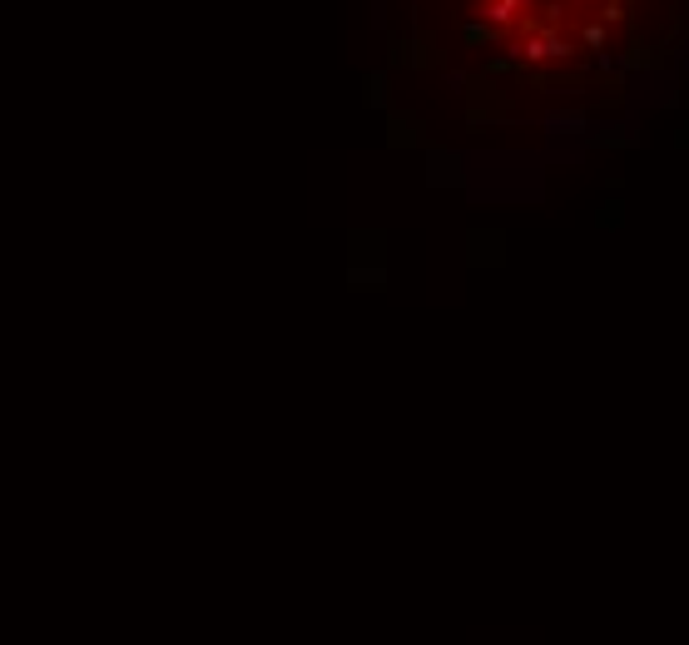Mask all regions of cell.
Instances as JSON below:
<instances>
[{
  "instance_id": "obj_2",
  "label": "cell",
  "mask_w": 689,
  "mask_h": 645,
  "mask_svg": "<svg viewBox=\"0 0 689 645\" xmlns=\"http://www.w3.org/2000/svg\"><path fill=\"white\" fill-rule=\"evenodd\" d=\"M605 40H610V25H605V21H585L581 25V45H585V50H605Z\"/></svg>"
},
{
  "instance_id": "obj_5",
  "label": "cell",
  "mask_w": 689,
  "mask_h": 645,
  "mask_svg": "<svg viewBox=\"0 0 689 645\" xmlns=\"http://www.w3.org/2000/svg\"><path fill=\"white\" fill-rule=\"evenodd\" d=\"M560 5H566V11H581V5H591V0H560Z\"/></svg>"
},
{
  "instance_id": "obj_4",
  "label": "cell",
  "mask_w": 689,
  "mask_h": 645,
  "mask_svg": "<svg viewBox=\"0 0 689 645\" xmlns=\"http://www.w3.org/2000/svg\"><path fill=\"white\" fill-rule=\"evenodd\" d=\"M466 40H496V30L486 21H472V25H466Z\"/></svg>"
},
{
  "instance_id": "obj_3",
  "label": "cell",
  "mask_w": 689,
  "mask_h": 645,
  "mask_svg": "<svg viewBox=\"0 0 689 645\" xmlns=\"http://www.w3.org/2000/svg\"><path fill=\"white\" fill-rule=\"evenodd\" d=\"M595 21L620 25V21H625V0H600V15H595Z\"/></svg>"
},
{
  "instance_id": "obj_1",
  "label": "cell",
  "mask_w": 689,
  "mask_h": 645,
  "mask_svg": "<svg viewBox=\"0 0 689 645\" xmlns=\"http://www.w3.org/2000/svg\"><path fill=\"white\" fill-rule=\"evenodd\" d=\"M481 15H486V25H491L496 35L516 30V25L526 21V0H481Z\"/></svg>"
}]
</instances>
